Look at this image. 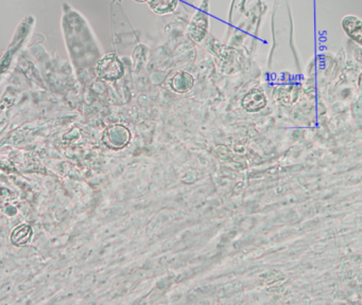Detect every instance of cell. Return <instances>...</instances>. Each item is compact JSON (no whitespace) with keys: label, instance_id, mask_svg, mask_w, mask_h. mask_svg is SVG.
<instances>
[{"label":"cell","instance_id":"obj_1","mask_svg":"<svg viewBox=\"0 0 362 305\" xmlns=\"http://www.w3.org/2000/svg\"><path fill=\"white\" fill-rule=\"evenodd\" d=\"M110 8H111L110 13H111L114 44L117 52H119V49L122 48L124 44H128V42L130 44H137L139 38L122 10V0H114Z\"/></svg>","mask_w":362,"mask_h":305},{"label":"cell","instance_id":"obj_2","mask_svg":"<svg viewBox=\"0 0 362 305\" xmlns=\"http://www.w3.org/2000/svg\"><path fill=\"white\" fill-rule=\"evenodd\" d=\"M209 25V2L205 1L194 13L188 25L187 34L190 40L194 42H202L206 38Z\"/></svg>","mask_w":362,"mask_h":305},{"label":"cell","instance_id":"obj_3","mask_svg":"<svg viewBox=\"0 0 362 305\" xmlns=\"http://www.w3.org/2000/svg\"><path fill=\"white\" fill-rule=\"evenodd\" d=\"M97 76L105 80H119L124 73V65L117 54H107L98 61Z\"/></svg>","mask_w":362,"mask_h":305},{"label":"cell","instance_id":"obj_4","mask_svg":"<svg viewBox=\"0 0 362 305\" xmlns=\"http://www.w3.org/2000/svg\"><path fill=\"white\" fill-rule=\"evenodd\" d=\"M130 131L124 125H114L105 131L103 142L113 150L124 148L130 142Z\"/></svg>","mask_w":362,"mask_h":305},{"label":"cell","instance_id":"obj_5","mask_svg":"<svg viewBox=\"0 0 362 305\" xmlns=\"http://www.w3.org/2000/svg\"><path fill=\"white\" fill-rule=\"evenodd\" d=\"M241 105L249 112H257L267 106V97L259 89H252L243 97Z\"/></svg>","mask_w":362,"mask_h":305},{"label":"cell","instance_id":"obj_6","mask_svg":"<svg viewBox=\"0 0 362 305\" xmlns=\"http://www.w3.org/2000/svg\"><path fill=\"white\" fill-rule=\"evenodd\" d=\"M341 25L345 33L362 47V20L353 15H349L342 19Z\"/></svg>","mask_w":362,"mask_h":305},{"label":"cell","instance_id":"obj_7","mask_svg":"<svg viewBox=\"0 0 362 305\" xmlns=\"http://www.w3.org/2000/svg\"><path fill=\"white\" fill-rule=\"evenodd\" d=\"M194 78L192 74L187 72H177L173 78H171L170 86L175 92L185 93L189 91L194 86Z\"/></svg>","mask_w":362,"mask_h":305},{"label":"cell","instance_id":"obj_8","mask_svg":"<svg viewBox=\"0 0 362 305\" xmlns=\"http://www.w3.org/2000/svg\"><path fill=\"white\" fill-rule=\"evenodd\" d=\"M150 8L158 15L170 14L177 8V0H148Z\"/></svg>","mask_w":362,"mask_h":305},{"label":"cell","instance_id":"obj_9","mask_svg":"<svg viewBox=\"0 0 362 305\" xmlns=\"http://www.w3.org/2000/svg\"><path fill=\"white\" fill-rule=\"evenodd\" d=\"M33 235V229L28 225H21L18 228L14 229L11 234L12 243L16 246H24L30 241Z\"/></svg>","mask_w":362,"mask_h":305},{"label":"cell","instance_id":"obj_10","mask_svg":"<svg viewBox=\"0 0 362 305\" xmlns=\"http://www.w3.org/2000/svg\"><path fill=\"white\" fill-rule=\"evenodd\" d=\"M136 2H148V0H134Z\"/></svg>","mask_w":362,"mask_h":305}]
</instances>
